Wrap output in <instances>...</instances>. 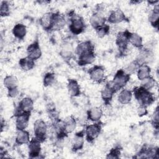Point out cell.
<instances>
[{"label": "cell", "mask_w": 159, "mask_h": 159, "mask_svg": "<svg viewBox=\"0 0 159 159\" xmlns=\"http://www.w3.org/2000/svg\"><path fill=\"white\" fill-rule=\"evenodd\" d=\"M34 108V102L29 97L24 98L19 102L18 106L15 109L14 116H17L22 112H31Z\"/></svg>", "instance_id": "7"}, {"label": "cell", "mask_w": 159, "mask_h": 159, "mask_svg": "<svg viewBox=\"0 0 159 159\" xmlns=\"http://www.w3.org/2000/svg\"><path fill=\"white\" fill-rule=\"evenodd\" d=\"M151 69L148 65H142L139 66L137 73V78L139 80L142 81L150 76Z\"/></svg>", "instance_id": "29"}, {"label": "cell", "mask_w": 159, "mask_h": 159, "mask_svg": "<svg viewBox=\"0 0 159 159\" xmlns=\"http://www.w3.org/2000/svg\"><path fill=\"white\" fill-rule=\"evenodd\" d=\"M95 60L94 51L85 53L78 56V63L80 66H84L91 64Z\"/></svg>", "instance_id": "22"}, {"label": "cell", "mask_w": 159, "mask_h": 159, "mask_svg": "<svg viewBox=\"0 0 159 159\" xmlns=\"http://www.w3.org/2000/svg\"><path fill=\"white\" fill-rule=\"evenodd\" d=\"M139 67V65L135 60V61H133L130 62L129 64V65L127 66L125 70H124V71L127 73H128L129 75H130V74H132V73H135V71H137Z\"/></svg>", "instance_id": "37"}, {"label": "cell", "mask_w": 159, "mask_h": 159, "mask_svg": "<svg viewBox=\"0 0 159 159\" xmlns=\"http://www.w3.org/2000/svg\"><path fill=\"white\" fill-rule=\"evenodd\" d=\"M130 34V32L126 30L125 31L119 32L117 35L116 44L120 54H124L127 49L128 44L129 43Z\"/></svg>", "instance_id": "4"}, {"label": "cell", "mask_w": 159, "mask_h": 159, "mask_svg": "<svg viewBox=\"0 0 159 159\" xmlns=\"http://www.w3.org/2000/svg\"><path fill=\"white\" fill-rule=\"evenodd\" d=\"M138 155L139 158H157L158 156V147H151L143 146L139 151Z\"/></svg>", "instance_id": "15"}, {"label": "cell", "mask_w": 159, "mask_h": 159, "mask_svg": "<svg viewBox=\"0 0 159 159\" xmlns=\"http://www.w3.org/2000/svg\"><path fill=\"white\" fill-rule=\"evenodd\" d=\"M109 29H110L109 26L107 24H105L103 26L98 28V29L96 30L98 36L100 38L104 37L107 34H108V33L109 32Z\"/></svg>", "instance_id": "38"}, {"label": "cell", "mask_w": 159, "mask_h": 159, "mask_svg": "<svg viewBox=\"0 0 159 159\" xmlns=\"http://www.w3.org/2000/svg\"><path fill=\"white\" fill-rule=\"evenodd\" d=\"M106 21V19L104 16H103V15H102L99 12L94 13L91 16L89 20L91 26L96 30L105 25Z\"/></svg>", "instance_id": "17"}, {"label": "cell", "mask_w": 159, "mask_h": 159, "mask_svg": "<svg viewBox=\"0 0 159 159\" xmlns=\"http://www.w3.org/2000/svg\"><path fill=\"white\" fill-rule=\"evenodd\" d=\"M60 55L64 60H70L73 57L72 50L68 47H65L60 52Z\"/></svg>", "instance_id": "39"}, {"label": "cell", "mask_w": 159, "mask_h": 159, "mask_svg": "<svg viewBox=\"0 0 159 159\" xmlns=\"http://www.w3.org/2000/svg\"><path fill=\"white\" fill-rule=\"evenodd\" d=\"M64 129L66 133L68 134L71 133L76 127V121L73 116L68 117L64 121Z\"/></svg>", "instance_id": "30"}, {"label": "cell", "mask_w": 159, "mask_h": 159, "mask_svg": "<svg viewBox=\"0 0 159 159\" xmlns=\"http://www.w3.org/2000/svg\"><path fill=\"white\" fill-rule=\"evenodd\" d=\"M132 98V93L127 89H123L118 95V101L122 104H129Z\"/></svg>", "instance_id": "26"}, {"label": "cell", "mask_w": 159, "mask_h": 159, "mask_svg": "<svg viewBox=\"0 0 159 159\" xmlns=\"http://www.w3.org/2000/svg\"><path fill=\"white\" fill-rule=\"evenodd\" d=\"M67 89L71 97H77L80 95V86L76 80L69 79L67 84Z\"/></svg>", "instance_id": "18"}, {"label": "cell", "mask_w": 159, "mask_h": 159, "mask_svg": "<svg viewBox=\"0 0 159 159\" xmlns=\"http://www.w3.org/2000/svg\"><path fill=\"white\" fill-rule=\"evenodd\" d=\"M140 1H130V3H132V4H137V3H140Z\"/></svg>", "instance_id": "43"}, {"label": "cell", "mask_w": 159, "mask_h": 159, "mask_svg": "<svg viewBox=\"0 0 159 159\" xmlns=\"http://www.w3.org/2000/svg\"><path fill=\"white\" fill-rule=\"evenodd\" d=\"M129 43L137 48L142 49L143 48L142 39L139 34L136 33L130 32L129 36Z\"/></svg>", "instance_id": "32"}, {"label": "cell", "mask_w": 159, "mask_h": 159, "mask_svg": "<svg viewBox=\"0 0 159 159\" xmlns=\"http://www.w3.org/2000/svg\"><path fill=\"white\" fill-rule=\"evenodd\" d=\"M155 79L153 77L150 76L149 77L142 80L140 86L143 87V88L147 90H150L152 88H153L155 86Z\"/></svg>", "instance_id": "33"}, {"label": "cell", "mask_w": 159, "mask_h": 159, "mask_svg": "<svg viewBox=\"0 0 159 159\" xmlns=\"http://www.w3.org/2000/svg\"><path fill=\"white\" fill-rule=\"evenodd\" d=\"M159 112H158V108L157 107L155 111L153 112L152 120V124L153 125V127L158 130V122H159Z\"/></svg>", "instance_id": "40"}, {"label": "cell", "mask_w": 159, "mask_h": 159, "mask_svg": "<svg viewBox=\"0 0 159 159\" xmlns=\"http://www.w3.org/2000/svg\"><path fill=\"white\" fill-rule=\"evenodd\" d=\"M127 20L125 15L120 9H116L111 12L107 20L111 24H117Z\"/></svg>", "instance_id": "16"}, {"label": "cell", "mask_w": 159, "mask_h": 159, "mask_svg": "<svg viewBox=\"0 0 159 159\" xmlns=\"http://www.w3.org/2000/svg\"><path fill=\"white\" fill-rule=\"evenodd\" d=\"M101 129L102 125L99 122H96L93 124L87 125L84 130L86 140L90 143L93 142L94 140L99 135Z\"/></svg>", "instance_id": "5"}, {"label": "cell", "mask_w": 159, "mask_h": 159, "mask_svg": "<svg viewBox=\"0 0 159 159\" xmlns=\"http://www.w3.org/2000/svg\"><path fill=\"white\" fill-rule=\"evenodd\" d=\"M31 112H22L17 116L16 119V127L17 130H25L28 126Z\"/></svg>", "instance_id": "13"}, {"label": "cell", "mask_w": 159, "mask_h": 159, "mask_svg": "<svg viewBox=\"0 0 159 159\" xmlns=\"http://www.w3.org/2000/svg\"><path fill=\"white\" fill-rule=\"evenodd\" d=\"M130 80V75L127 73L124 70H119L115 74L111 83L116 91L123 88Z\"/></svg>", "instance_id": "2"}, {"label": "cell", "mask_w": 159, "mask_h": 159, "mask_svg": "<svg viewBox=\"0 0 159 159\" xmlns=\"http://www.w3.org/2000/svg\"><path fill=\"white\" fill-rule=\"evenodd\" d=\"M19 64L22 70L27 71L32 70L34 67L35 60L31 59L28 57H26L20 58L19 60Z\"/></svg>", "instance_id": "27"}, {"label": "cell", "mask_w": 159, "mask_h": 159, "mask_svg": "<svg viewBox=\"0 0 159 159\" xmlns=\"http://www.w3.org/2000/svg\"><path fill=\"white\" fill-rule=\"evenodd\" d=\"M102 116V111L100 107H93L87 112V117L89 120L93 122L99 121Z\"/></svg>", "instance_id": "24"}, {"label": "cell", "mask_w": 159, "mask_h": 159, "mask_svg": "<svg viewBox=\"0 0 159 159\" xmlns=\"http://www.w3.org/2000/svg\"><path fill=\"white\" fill-rule=\"evenodd\" d=\"M117 91L113 87L111 82H108L101 91V96L104 102L107 105L109 104L112 99L114 94Z\"/></svg>", "instance_id": "10"}, {"label": "cell", "mask_w": 159, "mask_h": 159, "mask_svg": "<svg viewBox=\"0 0 159 159\" xmlns=\"http://www.w3.org/2000/svg\"><path fill=\"white\" fill-rule=\"evenodd\" d=\"M88 74L92 81L100 83L104 78V68L101 65H94L88 70Z\"/></svg>", "instance_id": "8"}, {"label": "cell", "mask_w": 159, "mask_h": 159, "mask_svg": "<svg viewBox=\"0 0 159 159\" xmlns=\"http://www.w3.org/2000/svg\"><path fill=\"white\" fill-rule=\"evenodd\" d=\"M41 142L36 137L32 139L28 144V153L30 158L39 157L41 153Z\"/></svg>", "instance_id": "9"}, {"label": "cell", "mask_w": 159, "mask_h": 159, "mask_svg": "<svg viewBox=\"0 0 159 159\" xmlns=\"http://www.w3.org/2000/svg\"><path fill=\"white\" fill-rule=\"evenodd\" d=\"M133 93L140 106L147 107L155 101V97L153 93L142 86L134 88Z\"/></svg>", "instance_id": "1"}, {"label": "cell", "mask_w": 159, "mask_h": 159, "mask_svg": "<svg viewBox=\"0 0 159 159\" xmlns=\"http://www.w3.org/2000/svg\"><path fill=\"white\" fill-rule=\"evenodd\" d=\"M27 57L34 60H36L42 56V51L39 41L36 40L30 44L27 48Z\"/></svg>", "instance_id": "12"}, {"label": "cell", "mask_w": 159, "mask_h": 159, "mask_svg": "<svg viewBox=\"0 0 159 159\" xmlns=\"http://www.w3.org/2000/svg\"><path fill=\"white\" fill-rule=\"evenodd\" d=\"M3 84L7 89H10L17 87L18 81L15 76L7 75L4 78Z\"/></svg>", "instance_id": "31"}, {"label": "cell", "mask_w": 159, "mask_h": 159, "mask_svg": "<svg viewBox=\"0 0 159 159\" xmlns=\"http://www.w3.org/2000/svg\"><path fill=\"white\" fill-rule=\"evenodd\" d=\"M158 19H159V7L158 4H155L153 10L150 13L148 20L151 25L156 29L158 27Z\"/></svg>", "instance_id": "28"}, {"label": "cell", "mask_w": 159, "mask_h": 159, "mask_svg": "<svg viewBox=\"0 0 159 159\" xmlns=\"http://www.w3.org/2000/svg\"><path fill=\"white\" fill-rule=\"evenodd\" d=\"M121 149L119 147H115L111 149L108 154H107V158H119L120 155Z\"/></svg>", "instance_id": "36"}, {"label": "cell", "mask_w": 159, "mask_h": 159, "mask_svg": "<svg viewBox=\"0 0 159 159\" xmlns=\"http://www.w3.org/2000/svg\"><path fill=\"white\" fill-rule=\"evenodd\" d=\"M53 13L48 12L43 14L40 19V24L42 27L47 31L52 30V24H53Z\"/></svg>", "instance_id": "19"}, {"label": "cell", "mask_w": 159, "mask_h": 159, "mask_svg": "<svg viewBox=\"0 0 159 159\" xmlns=\"http://www.w3.org/2000/svg\"><path fill=\"white\" fill-rule=\"evenodd\" d=\"M30 141V135L29 132L25 130H17L16 137V143L17 145L29 143Z\"/></svg>", "instance_id": "25"}, {"label": "cell", "mask_w": 159, "mask_h": 159, "mask_svg": "<svg viewBox=\"0 0 159 159\" xmlns=\"http://www.w3.org/2000/svg\"><path fill=\"white\" fill-rule=\"evenodd\" d=\"M55 81V76L53 73H47L44 75L43 79V83L44 86H50L53 84Z\"/></svg>", "instance_id": "34"}, {"label": "cell", "mask_w": 159, "mask_h": 159, "mask_svg": "<svg viewBox=\"0 0 159 159\" xmlns=\"http://www.w3.org/2000/svg\"><path fill=\"white\" fill-rule=\"evenodd\" d=\"M147 113H148V111L147 109V107L143 106H140L137 108V114H138L139 116L142 117L143 116L147 115Z\"/></svg>", "instance_id": "42"}, {"label": "cell", "mask_w": 159, "mask_h": 159, "mask_svg": "<svg viewBox=\"0 0 159 159\" xmlns=\"http://www.w3.org/2000/svg\"><path fill=\"white\" fill-rule=\"evenodd\" d=\"M34 131L35 137L43 142L46 139L47 132V125L42 119L37 120L34 124Z\"/></svg>", "instance_id": "6"}, {"label": "cell", "mask_w": 159, "mask_h": 159, "mask_svg": "<svg viewBox=\"0 0 159 159\" xmlns=\"http://www.w3.org/2000/svg\"><path fill=\"white\" fill-rule=\"evenodd\" d=\"M0 14L1 17H6L10 14V7L7 1H2L1 3Z\"/></svg>", "instance_id": "35"}, {"label": "cell", "mask_w": 159, "mask_h": 159, "mask_svg": "<svg viewBox=\"0 0 159 159\" xmlns=\"http://www.w3.org/2000/svg\"><path fill=\"white\" fill-rule=\"evenodd\" d=\"M69 29L71 32L75 35H78L82 33L85 29V24L83 18L74 14L70 15Z\"/></svg>", "instance_id": "3"}, {"label": "cell", "mask_w": 159, "mask_h": 159, "mask_svg": "<svg viewBox=\"0 0 159 159\" xmlns=\"http://www.w3.org/2000/svg\"><path fill=\"white\" fill-rule=\"evenodd\" d=\"M66 24V20L63 15L59 12L53 13L52 30H58L62 29Z\"/></svg>", "instance_id": "21"}, {"label": "cell", "mask_w": 159, "mask_h": 159, "mask_svg": "<svg viewBox=\"0 0 159 159\" xmlns=\"http://www.w3.org/2000/svg\"><path fill=\"white\" fill-rule=\"evenodd\" d=\"M26 26L21 23L16 24L12 29V34L14 36L19 40H23L26 35Z\"/></svg>", "instance_id": "23"}, {"label": "cell", "mask_w": 159, "mask_h": 159, "mask_svg": "<svg viewBox=\"0 0 159 159\" xmlns=\"http://www.w3.org/2000/svg\"><path fill=\"white\" fill-rule=\"evenodd\" d=\"M19 93V91L17 87L12 88L10 89H7V96H8V97L11 98H16L18 95Z\"/></svg>", "instance_id": "41"}, {"label": "cell", "mask_w": 159, "mask_h": 159, "mask_svg": "<svg viewBox=\"0 0 159 159\" xmlns=\"http://www.w3.org/2000/svg\"><path fill=\"white\" fill-rule=\"evenodd\" d=\"M84 143V130L78 132L75 134L73 140L71 150L73 152H76L81 150L83 148Z\"/></svg>", "instance_id": "14"}, {"label": "cell", "mask_w": 159, "mask_h": 159, "mask_svg": "<svg viewBox=\"0 0 159 159\" xmlns=\"http://www.w3.org/2000/svg\"><path fill=\"white\" fill-rule=\"evenodd\" d=\"M153 53L151 50L148 49H141L135 61L140 66L142 65H148L153 60Z\"/></svg>", "instance_id": "11"}, {"label": "cell", "mask_w": 159, "mask_h": 159, "mask_svg": "<svg viewBox=\"0 0 159 159\" xmlns=\"http://www.w3.org/2000/svg\"><path fill=\"white\" fill-rule=\"evenodd\" d=\"M91 51H94V45L89 40H86L79 43L76 48V53L78 56Z\"/></svg>", "instance_id": "20"}]
</instances>
